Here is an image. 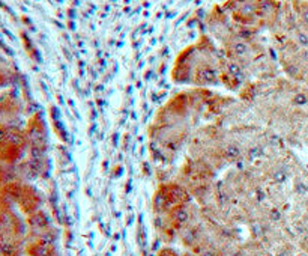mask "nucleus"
<instances>
[{
    "instance_id": "1",
    "label": "nucleus",
    "mask_w": 308,
    "mask_h": 256,
    "mask_svg": "<svg viewBox=\"0 0 308 256\" xmlns=\"http://www.w3.org/2000/svg\"><path fill=\"white\" fill-rule=\"evenodd\" d=\"M221 56L222 53L218 51L212 39L203 35L178 56L172 79L176 83H191L196 86L221 85Z\"/></svg>"
},
{
    "instance_id": "2",
    "label": "nucleus",
    "mask_w": 308,
    "mask_h": 256,
    "mask_svg": "<svg viewBox=\"0 0 308 256\" xmlns=\"http://www.w3.org/2000/svg\"><path fill=\"white\" fill-rule=\"evenodd\" d=\"M221 8L241 29L259 33L263 29L278 27L283 3L278 0H228Z\"/></svg>"
}]
</instances>
